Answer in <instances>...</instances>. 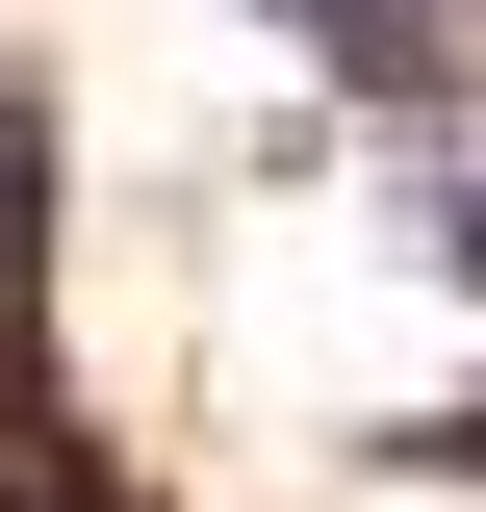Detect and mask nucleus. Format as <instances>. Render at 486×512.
I'll list each match as a JSON object with an SVG mask.
<instances>
[{
	"label": "nucleus",
	"instance_id": "nucleus-1",
	"mask_svg": "<svg viewBox=\"0 0 486 512\" xmlns=\"http://www.w3.org/2000/svg\"><path fill=\"white\" fill-rule=\"evenodd\" d=\"M410 231H435V282H486V77H410Z\"/></svg>",
	"mask_w": 486,
	"mask_h": 512
}]
</instances>
